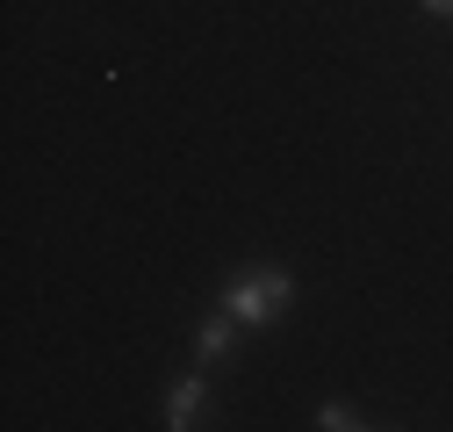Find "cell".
Instances as JSON below:
<instances>
[{
    "instance_id": "7a4b0ae2",
    "label": "cell",
    "mask_w": 453,
    "mask_h": 432,
    "mask_svg": "<svg viewBox=\"0 0 453 432\" xmlns=\"http://www.w3.org/2000/svg\"><path fill=\"white\" fill-rule=\"evenodd\" d=\"M195 411H202V374H188V382L165 390V425H173V432H188V425H195Z\"/></svg>"
},
{
    "instance_id": "5b68a950",
    "label": "cell",
    "mask_w": 453,
    "mask_h": 432,
    "mask_svg": "<svg viewBox=\"0 0 453 432\" xmlns=\"http://www.w3.org/2000/svg\"><path fill=\"white\" fill-rule=\"evenodd\" d=\"M425 8H432V15H453V0H425Z\"/></svg>"
},
{
    "instance_id": "3957f363",
    "label": "cell",
    "mask_w": 453,
    "mask_h": 432,
    "mask_svg": "<svg viewBox=\"0 0 453 432\" xmlns=\"http://www.w3.org/2000/svg\"><path fill=\"white\" fill-rule=\"evenodd\" d=\"M231 332H238V317H231V310H216V317L202 324V339H195V353H202V360H223V353H231Z\"/></svg>"
},
{
    "instance_id": "277c9868",
    "label": "cell",
    "mask_w": 453,
    "mask_h": 432,
    "mask_svg": "<svg viewBox=\"0 0 453 432\" xmlns=\"http://www.w3.org/2000/svg\"><path fill=\"white\" fill-rule=\"evenodd\" d=\"M317 425H324V432H353L360 418H353V404H324V411H317Z\"/></svg>"
},
{
    "instance_id": "6da1fadb",
    "label": "cell",
    "mask_w": 453,
    "mask_h": 432,
    "mask_svg": "<svg viewBox=\"0 0 453 432\" xmlns=\"http://www.w3.org/2000/svg\"><path fill=\"white\" fill-rule=\"evenodd\" d=\"M288 274H280V266H245V274L223 289V310H231L238 324H273L280 310H288Z\"/></svg>"
}]
</instances>
